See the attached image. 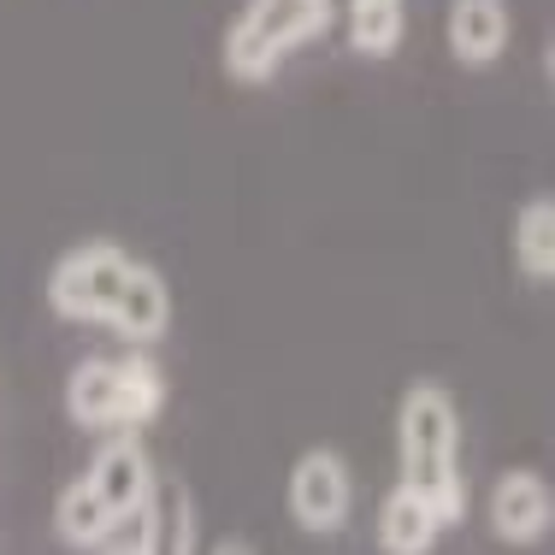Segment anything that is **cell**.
<instances>
[{
	"label": "cell",
	"mask_w": 555,
	"mask_h": 555,
	"mask_svg": "<svg viewBox=\"0 0 555 555\" xmlns=\"http://www.w3.org/2000/svg\"><path fill=\"white\" fill-rule=\"evenodd\" d=\"M508 243H514V267L532 278V284H550L555 278V202L550 195H532V202L514 214Z\"/></svg>",
	"instance_id": "cell-13"
},
{
	"label": "cell",
	"mask_w": 555,
	"mask_h": 555,
	"mask_svg": "<svg viewBox=\"0 0 555 555\" xmlns=\"http://www.w3.org/2000/svg\"><path fill=\"white\" fill-rule=\"evenodd\" d=\"M349 7H402V0H349Z\"/></svg>",
	"instance_id": "cell-17"
},
{
	"label": "cell",
	"mask_w": 555,
	"mask_h": 555,
	"mask_svg": "<svg viewBox=\"0 0 555 555\" xmlns=\"http://www.w3.org/2000/svg\"><path fill=\"white\" fill-rule=\"evenodd\" d=\"M142 555H195V502L183 485H154V502L137 514Z\"/></svg>",
	"instance_id": "cell-10"
},
{
	"label": "cell",
	"mask_w": 555,
	"mask_h": 555,
	"mask_svg": "<svg viewBox=\"0 0 555 555\" xmlns=\"http://www.w3.org/2000/svg\"><path fill=\"white\" fill-rule=\"evenodd\" d=\"M113 555H142V550H137V544H125V550H113Z\"/></svg>",
	"instance_id": "cell-18"
},
{
	"label": "cell",
	"mask_w": 555,
	"mask_h": 555,
	"mask_svg": "<svg viewBox=\"0 0 555 555\" xmlns=\"http://www.w3.org/2000/svg\"><path fill=\"white\" fill-rule=\"evenodd\" d=\"M89 485H95V496L107 502V508L118 514V520H137L142 508L154 502V461H149V449H142L137 431H113L107 443L95 449V461H89V473H83Z\"/></svg>",
	"instance_id": "cell-5"
},
{
	"label": "cell",
	"mask_w": 555,
	"mask_h": 555,
	"mask_svg": "<svg viewBox=\"0 0 555 555\" xmlns=\"http://www.w3.org/2000/svg\"><path fill=\"white\" fill-rule=\"evenodd\" d=\"M65 420L77 431H125V402H118V361H89L72 366L65 378Z\"/></svg>",
	"instance_id": "cell-8"
},
{
	"label": "cell",
	"mask_w": 555,
	"mask_h": 555,
	"mask_svg": "<svg viewBox=\"0 0 555 555\" xmlns=\"http://www.w3.org/2000/svg\"><path fill=\"white\" fill-rule=\"evenodd\" d=\"M396 461H402V491H414L455 526L467 514V479H461V408L438 378H420L396 402Z\"/></svg>",
	"instance_id": "cell-1"
},
{
	"label": "cell",
	"mask_w": 555,
	"mask_h": 555,
	"mask_svg": "<svg viewBox=\"0 0 555 555\" xmlns=\"http://www.w3.org/2000/svg\"><path fill=\"white\" fill-rule=\"evenodd\" d=\"M373 532H378V550H385V555H431V550H438V538H443V520L414 491L396 485V491L378 502V526H373Z\"/></svg>",
	"instance_id": "cell-12"
},
{
	"label": "cell",
	"mask_w": 555,
	"mask_h": 555,
	"mask_svg": "<svg viewBox=\"0 0 555 555\" xmlns=\"http://www.w3.org/2000/svg\"><path fill=\"white\" fill-rule=\"evenodd\" d=\"M130 267H137V255H125L118 243L95 236V243H77L54 260L42 296L72 325H107L118 296H125V284H130Z\"/></svg>",
	"instance_id": "cell-3"
},
{
	"label": "cell",
	"mask_w": 555,
	"mask_h": 555,
	"mask_svg": "<svg viewBox=\"0 0 555 555\" xmlns=\"http://www.w3.org/2000/svg\"><path fill=\"white\" fill-rule=\"evenodd\" d=\"M508 36H514V12L508 0H449V18H443V42L455 65L467 72H485L508 54Z\"/></svg>",
	"instance_id": "cell-7"
},
{
	"label": "cell",
	"mask_w": 555,
	"mask_h": 555,
	"mask_svg": "<svg viewBox=\"0 0 555 555\" xmlns=\"http://www.w3.org/2000/svg\"><path fill=\"white\" fill-rule=\"evenodd\" d=\"M289 514H296V526L313 538H332L349 526L354 473L337 449H308V455H296V467H289Z\"/></svg>",
	"instance_id": "cell-4"
},
{
	"label": "cell",
	"mask_w": 555,
	"mask_h": 555,
	"mask_svg": "<svg viewBox=\"0 0 555 555\" xmlns=\"http://www.w3.org/2000/svg\"><path fill=\"white\" fill-rule=\"evenodd\" d=\"M408 36L402 7H349V48L366 60H390Z\"/></svg>",
	"instance_id": "cell-15"
},
{
	"label": "cell",
	"mask_w": 555,
	"mask_h": 555,
	"mask_svg": "<svg viewBox=\"0 0 555 555\" xmlns=\"http://www.w3.org/2000/svg\"><path fill=\"white\" fill-rule=\"evenodd\" d=\"M214 555H255V544L248 538H224V544H214Z\"/></svg>",
	"instance_id": "cell-16"
},
{
	"label": "cell",
	"mask_w": 555,
	"mask_h": 555,
	"mask_svg": "<svg viewBox=\"0 0 555 555\" xmlns=\"http://www.w3.org/2000/svg\"><path fill=\"white\" fill-rule=\"evenodd\" d=\"M54 532H60L72 550H107L113 538L125 532V520H118L107 502L95 496V485H89V479H72V485L54 496Z\"/></svg>",
	"instance_id": "cell-11"
},
{
	"label": "cell",
	"mask_w": 555,
	"mask_h": 555,
	"mask_svg": "<svg viewBox=\"0 0 555 555\" xmlns=\"http://www.w3.org/2000/svg\"><path fill=\"white\" fill-rule=\"evenodd\" d=\"M107 325L118 337H130L137 349H149V343H160L171 332V284L149 267V260L130 267V284H125V296H118Z\"/></svg>",
	"instance_id": "cell-9"
},
{
	"label": "cell",
	"mask_w": 555,
	"mask_h": 555,
	"mask_svg": "<svg viewBox=\"0 0 555 555\" xmlns=\"http://www.w3.org/2000/svg\"><path fill=\"white\" fill-rule=\"evenodd\" d=\"M337 24V0H243V12L224 30V77L243 89H260L278 77L296 48L320 42Z\"/></svg>",
	"instance_id": "cell-2"
},
{
	"label": "cell",
	"mask_w": 555,
	"mask_h": 555,
	"mask_svg": "<svg viewBox=\"0 0 555 555\" xmlns=\"http://www.w3.org/2000/svg\"><path fill=\"white\" fill-rule=\"evenodd\" d=\"M485 520H491L496 544H538L550 538V520H555V496H550V479L532 467H514L491 485V502H485Z\"/></svg>",
	"instance_id": "cell-6"
},
{
	"label": "cell",
	"mask_w": 555,
	"mask_h": 555,
	"mask_svg": "<svg viewBox=\"0 0 555 555\" xmlns=\"http://www.w3.org/2000/svg\"><path fill=\"white\" fill-rule=\"evenodd\" d=\"M118 402H125V431L160 420V408H166V373L142 349L118 354Z\"/></svg>",
	"instance_id": "cell-14"
}]
</instances>
